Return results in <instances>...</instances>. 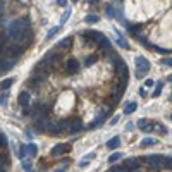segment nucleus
I'll return each instance as SVG.
<instances>
[{
  "instance_id": "f257e3e1",
  "label": "nucleus",
  "mask_w": 172,
  "mask_h": 172,
  "mask_svg": "<svg viewBox=\"0 0 172 172\" xmlns=\"http://www.w3.org/2000/svg\"><path fill=\"white\" fill-rule=\"evenodd\" d=\"M146 160H148L150 167L155 171L165 167V157H162V155H150V157H146Z\"/></svg>"
},
{
  "instance_id": "f03ea898",
  "label": "nucleus",
  "mask_w": 172,
  "mask_h": 172,
  "mask_svg": "<svg viewBox=\"0 0 172 172\" xmlns=\"http://www.w3.org/2000/svg\"><path fill=\"white\" fill-rule=\"evenodd\" d=\"M77 71H79V64H77V60H74V58H71V60L67 62V67H65V72H67V74H76Z\"/></svg>"
},
{
  "instance_id": "7ed1b4c3",
  "label": "nucleus",
  "mask_w": 172,
  "mask_h": 172,
  "mask_svg": "<svg viewBox=\"0 0 172 172\" xmlns=\"http://www.w3.org/2000/svg\"><path fill=\"white\" fill-rule=\"evenodd\" d=\"M134 64H136V67H138V69H146V71L150 69V62H148L145 57H141V55L134 58Z\"/></svg>"
},
{
  "instance_id": "20e7f679",
  "label": "nucleus",
  "mask_w": 172,
  "mask_h": 172,
  "mask_svg": "<svg viewBox=\"0 0 172 172\" xmlns=\"http://www.w3.org/2000/svg\"><path fill=\"white\" fill-rule=\"evenodd\" d=\"M124 167H126V169H129V171L138 169V167H139V158H136V157L127 158V160H126V164H124Z\"/></svg>"
},
{
  "instance_id": "39448f33",
  "label": "nucleus",
  "mask_w": 172,
  "mask_h": 172,
  "mask_svg": "<svg viewBox=\"0 0 172 172\" xmlns=\"http://www.w3.org/2000/svg\"><path fill=\"white\" fill-rule=\"evenodd\" d=\"M67 150H69V145H57V146H55L50 153L55 157V155H62V153H65Z\"/></svg>"
},
{
  "instance_id": "423d86ee",
  "label": "nucleus",
  "mask_w": 172,
  "mask_h": 172,
  "mask_svg": "<svg viewBox=\"0 0 172 172\" xmlns=\"http://www.w3.org/2000/svg\"><path fill=\"white\" fill-rule=\"evenodd\" d=\"M83 127V122L79 120V119H76V120H71V127H69V133H76V131H79Z\"/></svg>"
},
{
  "instance_id": "0eeeda50",
  "label": "nucleus",
  "mask_w": 172,
  "mask_h": 172,
  "mask_svg": "<svg viewBox=\"0 0 172 172\" xmlns=\"http://www.w3.org/2000/svg\"><path fill=\"white\" fill-rule=\"evenodd\" d=\"M136 109H138V103H136V102H129V103L126 105V109H124V114H126V115L133 114Z\"/></svg>"
},
{
  "instance_id": "6e6552de",
  "label": "nucleus",
  "mask_w": 172,
  "mask_h": 172,
  "mask_svg": "<svg viewBox=\"0 0 172 172\" xmlns=\"http://www.w3.org/2000/svg\"><path fill=\"white\" fill-rule=\"evenodd\" d=\"M119 143H120V138H119V136H115V138H112L110 141H107V148H117V146H119Z\"/></svg>"
},
{
  "instance_id": "1a4fd4ad",
  "label": "nucleus",
  "mask_w": 172,
  "mask_h": 172,
  "mask_svg": "<svg viewBox=\"0 0 172 172\" xmlns=\"http://www.w3.org/2000/svg\"><path fill=\"white\" fill-rule=\"evenodd\" d=\"M150 145H157V139H155V138H145V139L141 141V148H146V146H150Z\"/></svg>"
},
{
  "instance_id": "9d476101",
  "label": "nucleus",
  "mask_w": 172,
  "mask_h": 172,
  "mask_svg": "<svg viewBox=\"0 0 172 172\" xmlns=\"http://www.w3.org/2000/svg\"><path fill=\"white\" fill-rule=\"evenodd\" d=\"M19 102L22 105H28V103H29V93H28V91H22L19 95Z\"/></svg>"
},
{
  "instance_id": "9b49d317",
  "label": "nucleus",
  "mask_w": 172,
  "mask_h": 172,
  "mask_svg": "<svg viewBox=\"0 0 172 172\" xmlns=\"http://www.w3.org/2000/svg\"><path fill=\"white\" fill-rule=\"evenodd\" d=\"M91 158H95V153H88V155L79 162V167H86V165H88V160H91Z\"/></svg>"
},
{
  "instance_id": "f8f14e48",
  "label": "nucleus",
  "mask_w": 172,
  "mask_h": 172,
  "mask_svg": "<svg viewBox=\"0 0 172 172\" xmlns=\"http://www.w3.org/2000/svg\"><path fill=\"white\" fill-rule=\"evenodd\" d=\"M26 153H28V155H31V157H33V155H36V146H35L33 143L26 145Z\"/></svg>"
},
{
  "instance_id": "ddd939ff",
  "label": "nucleus",
  "mask_w": 172,
  "mask_h": 172,
  "mask_svg": "<svg viewBox=\"0 0 172 172\" xmlns=\"http://www.w3.org/2000/svg\"><path fill=\"white\" fill-rule=\"evenodd\" d=\"M153 131H160V133L167 134V127H164V126L158 124V122H153Z\"/></svg>"
},
{
  "instance_id": "4468645a",
  "label": "nucleus",
  "mask_w": 172,
  "mask_h": 172,
  "mask_svg": "<svg viewBox=\"0 0 172 172\" xmlns=\"http://www.w3.org/2000/svg\"><path fill=\"white\" fill-rule=\"evenodd\" d=\"M12 83H14V79H12V77H10V79H5V81H2V83H0V88H2V90H7L9 86H12Z\"/></svg>"
},
{
  "instance_id": "2eb2a0df",
  "label": "nucleus",
  "mask_w": 172,
  "mask_h": 172,
  "mask_svg": "<svg viewBox=\"0 0 172 172\" xmlns=\"http://www.w3.org/2000/svg\"><path fill=\"white\" fill-rule=\"evenodd\" d=\"M162 88H164V84H157V86H155V90H153V93H152L153 98H157V96L162 93Z\"/></svg>"
},
{
  "instance_id": "dca6fc26",
  "label": "nucleus",
  "mask_w": 172,
  "mask_h": 172,
  "mask_svg": "<svg viewBox=\"0 0 172 172\" xmlns=\"http://www.w3.org/2000/svg\"><path fill=\"white\" fill-rule=\"evenodd\" d=\"M31 167H33V162H31L29 158H24V162H22V169H24V171H29Z\"/></svg>"
},
{
  "instance_id": "f3484780",
  "label": "nucleus",
  "mask_w": 172,
  "mask_h": 172,
  "mask_svg": "<svg viewBox=\"0 0 172 172\" xmlns=\"http://www.w3.org/2000/svg\"><path fill=\"white\" fill-rule=\"evenodd\" d=\"M86 22H90V24H91V22H98V21H100V17H98V16H95V14H90V16H86Z\"/></svg>"
},
{
  "instance_id": "a211bd4d",
  "label": "nucleus",
  "mask_w": 172,
  "mask_h": 172,
  "mask_svg": "<svg viewBox=\"0 0 172 172\" xmlns=\"http://www.w3.org/2000/svg\"><path fill=\"white\" fill-rule=\"evenodd\" d=\"M117 43H119L122 48H129V45H127V41H126L124 36H119V38H117Z\"/></svg>"
},
{
  "instance_id": "6ab92c4d",
  "label": "nucleus",
  "mask_w": 172,
  "mask_h": 172,
  "mask_svg": "<svg viewBox=\"0 0 172 172\" xmlns=\"http://www.w3.org/2000/svg\"><path fill=\"white\" fill-rule=\"evenodd\" d=\"M120 158H122V153H112V155H110V158H109V162H117V160H120Z\"/></svg>"
},
{
  "instance_id": "aec40b11",
  "label": "nucleus",
  "mask_w": 172,
  "mask_h": 172,
  "mask_svg": "<svg viewBox=\"0 0 172 172\" xmlns=\"http://www.w3.org/2000/svg\"><path fill=\"white\" fill-rule=\"evenodd\" d=\"M96 58H98L96 55H91V57H88V58H86V62H84V65H91V64H95Z\"/></svg>"
},
{
  "instance_id": "412c9836",
  "label": "nucleus",
  "mask_w": 172,
  "mask_h": 172,
  "mask_svg": "<svg viewBox=\"0 0 172 172\" xmlns=\"http://www.w3.org/2000/svg\"><path fill=\"white\" fill-rule=\"evenodd\" d=\"M109 172H131L129 169H126V167H112Z\"/></svg>"
},
{
  "instance_id": "4be33fe9",
  "label": "nucleus",
  "mask_w": 172,
  "mask_h": 172,
  "mask_svg": "<svg viewBox=\"0 0 172 172\" xmlns=\"http://www.w3.org/2000/svg\"><path fill=\"white\" fill-rule=\"evenodd\" d=\"M162 65H165V67H171V65H172V57L162 58Z\"/></svg>"
},
{
  "instance_id": "5701e85b",
  "label": "nucleus",
  "mask_w": 172,
  "mask_h": 172,
  "mask_svg": "<svg viewBox=\"0 0 172 172\" xmlns=\"http://www.w3.org/2000/svg\"><path fill=\"white\" fill-rule=\"evenodd\" d=\"M146 72H148L146 69H136V72H134V74H136V77H143Z\"/></svg>"
},
{
  "instance_id": "b1692460",
  "label": "nucleus",
  "mask_w": 172,
  "mask_h": 172,
  "mask_svg": "<svg viewBox=\"0 0 172 172\" xmlns=\"http://www.w3.org/2000/svg\"><path fill=\"white\" fill-rule=\"evenodd\" d=\"M102 122H103V117H98L95 122H91V124H90V127H98V126H100Z\"/></svg>"
},
{
  "instance_id": "393cba45",
  "label": "nucleus",
  "mask_w": 172,
  "mask_h": 172,
  "mask_svg": "<svg viewBox=\"0 0 172 172\" xmlns=\"http://www.w3.org/2000/svg\"><path fill=\"white\" fill-rule=\"evenodd\" d=\"M71 41H72L71 38H65V40H62V41L58 43V47H69V45H71Z\"/></svg>"
},
{
  "instance_id": "a878e982",
  "label": "nucleus",
  "mask_w": 172,
  "mask_h": 172,
  "mask_svg": "<svg viewBox=\"0 0 172 172\" xmlns=\"http://www.w3.org/2000/svg\"><path fill=\"white\" fill-rule=\"evenodd\" d=\"M5 41H7V36H5V33H0V48L5 45Z\"/></svg>"
},
{
  "instance_id": "bb28decb",
  "label": "nucleus",
  "mask_w": 172,
  "mask_h": 172,
  "mask_svg": "<svg viewBox=\"0 0 172 172\" xmlns=\"http://www.w3.org/2000/svg\"><path fill=\"white\" fill-rule=\"evenodd\" d=\"M153 84H155V83H153V79H150V77L145 81V88H152Z\"/></svg>"
},
{
  "instance_id": "cd10ccee",
  "label": "nucleus",
  "mask_w": 172,
  "mask_h": 172,
  "mask_svg": "<svg viewBox=\"0 0 172 172\" xmlns=\"http://www.w3.org/2000/svg\"><path fill=\"white\" fill-rule=\"evenodd\" d=\"M26 155H28V153H26V146H21V150H19V157H21V158H24Z\"/></svg>"
},
{
  "instance_id": "c85d7f7f",
  "label": "nucleus",
  "mask_w": 172,
  "mask_h": 172,
  "mask_svg": "<svg viewBox=\"0 0 172 172\" xmlns=\"http://www.w3.org/2000/svg\"><path fill=\"white\" fill-rule=\"evenodd\" d=\"M69 16H71V10H67V12H65V16L62 17V22H65V21L69 19Z\"/></svg>"
},
{
  "instance_id": "c756f323",
  "label": "nucleus",
  "mask_w": 172,
  "mask_h": 172,
  "mask_svg": "<svg viewBox=\"0 0 172 172\" xmlns=\"http://www.w3.org/2000/svg\"><path fill=\"white\" fill-rule=\"evenodd\" d=\"M58 31V28H55V29H52V31H50V33H48V38H52V36H54V35H55V33H57Z\"/></svg>"
},
{
  "instance_id": "7c9ffc66",
  "label": "nucleus",
  "mask_w": 172,
  "mask_h": 172,
  "mask_svg": "<svg viewBox=\"0 0 172 172\" xmlns=\"http://www.w3.org/2000/svg\"><path fill=\"white\" fill-rule=\"evenodd\" d=\"M119 119H120V115H115L114 119L110 120V124H117V120H119Z\"/></svg>"
},
{
  "instance_id": "2f4dec72",
  "label": "nucleus",
  "mask_w": 172,
  "mask_h": 172,
  "mask_svg": "<svg viewBox=\"0 0 172 172\" xmlns=\"http://www.w3.org/2000/svg\"><path fill=\"white\" fill-rule=\"evenodd\" d=\"M139 95H141V96L146 95V88H141V90H139Z\"/></svg>"
},
{
  "instance_id": "473e14b6",
  "label": "nucleus",
  "mask_w": 172,
  "mask_h": 172,
  "mask_svg": "<svg viewBox=\"0 0 172 172\" xmlns=\"http://www.w3.org/2000/svg\"><path fill=\"white\" fill-rule=\"evenodd\" d=\"M5 98H7V95H2V96H0V103H3V102H5Z\"/></svg>"
},
{
  "instance_id": "72a5a7b5",
  "label": "nucleus",
  "mask_w": 172,
  "mask_h": 172,
  "mask_svg": "<svg viewBox=\"0 0 172 172\" xmlns=\"http://www.w3.org/2000/svg\"><path fill=\"white\" fill-rule=\"evenodd\" d=\"M165 167H169V169H172V160H171V162H167V164H165Z\"/></svg>"
},
{
  "instance_id": "f704fd0d",
  "label": "nucleus",
  "mask_w": 172,
  "mask_h": 172,
  "mask_svg": "<svg viewBox=\"0 0 172 172\" xmlns=\"http://www.w3.org/2000/svg\"><path fill=\"white\" fill-rule=\"evenodd\" d=\"M58 3H60V5H65V3H67V0H58Z\"/></svg>"
},
{
  "instance_id": "c9c22d12",
  "label": "nucleus",
  "mask_w": 172,
  "mask_h": 172,
  "mask_svg": "<svg viewBox=\"0 0 172 172\" xmlns=\"http://www.w3.org/2000/svg\"><path fill=\"white\" fill-rule=\"evenodd\" d=\"M169 81H171V83H172V74H171V76H169Z\"/></svg>"
},
{
  "instance_id": "e433bc0d",
  "label": "nucleus",
  "mask_w": 172,
  "mask_h": 172,
  "mask_svg": "<svg viewBox=\"0 0 172 172\" xmlns=\"http://www.w3.org/2000/svg\"><path fill=\"white\" fill-rule=\"evenodd\" d=\"M0 172H5V169H0Z\"/></svg>"
},
{
  "instance_id": "4c0bfd02",
  "label": "nucleus",
  "mask_w": 172,
  "mask_h": 172,
  "mask_svg": "<svg viewBox=\"0 0 172 172\" xmlns=\"http://www.w3.org/2000/svg\"><path fill=\"white\" fill-rule=\"evenodd\" d=\"M74 2H77V0H74Z\"/></svg>"
},
{
  "instance_id": "58836bf2",
  "label": "nucleus",
  "mask_w": 172,
  "mask_h": 172,
  "mask_svg": "<svg viewBox=\"0 0 172 172\" xmlns=\"http://www.w3.org/2000/svg\"><path fill=\"white\" fill-rule=\"evenodd\" d=\"M171 119H172V115H171Z\"/></svg>"
}]
</instances>
